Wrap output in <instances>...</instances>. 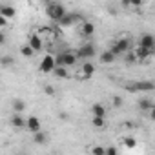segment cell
<instances>
[{
  "mask_svg": "<svg viewBox=\"0 0 155 155\" xmlns=\"http://www.w3.org/2000/svg\"><path fill=\"white\" fill-rule=\"evenodd\" d=\"M66 13H68V11H66L64 4H60V2H49V4L46 6V15H48L53 22H58Z\"/></svg>",
  "mask_w": 155,
  "mask_h": 155,
  "instance_id": "6da1fadb",
  "label": "cell"
},
{
  "mask_svg": "<svg viewBox=\"0 0 155 155\" xmlns=\"http://www.w3.org/2000/svg\"><path fill=\"white\" fill-rule=\"evenodd\" d=\"M77 60V53L75 51H62L55 57V66H62V68H71Z\"/></svg>",
  "mask_w": 155,
  "mask_h": 155,
  "instance_id": "7a4b0ae2",
  "label": "cell"
},
{
  "mask_svg": "<svg viewBox=\"0 0 155 155\" xmlns=\"http://www.w3.org/2000/svg\"><path fill=\"white\" fill-rule=\"evenodd\" d=\"M130 46H131V40L130 38H119V40H115L113 44H111V48H110V51L117 57V55H124V53H128L130 51Z\"/></svg>",
  "mask_w": 155,
  "mask_h": 155,
  "instance_id": "3957f363",
  "label": "cell"
},
{
  "mask_svg": "<svg viewBox=\"0 0 155 155\" xmlns=\"http://www.w3.org/2000/svg\"><path fill=\"white\" fill-rule=\"evenodd\" d=\"M137 48H142V49H150V51H155V37H153L151 33H144V35H140Z\"/></svg>",
  "mask_w": 155,
  "mask_h": 155,
  "instance_id": "277c9868",
  "label": "cell"
},
{
  "mask_svg": "<svg viewBox=\"0 0 155 155\" xmlns=\"http://www.w3.org/2000/svg\"><path fill=\"white\" fill-rule=\"evenodd\" d=\"M95 53H97V49H95L93 44H82L79 48V51H77V58H86V60H90V58L95 57Z\"/></svg>",
  "mask_w": 155,
  "mask_h": 155,
  "instance_id": "5b68a950",
  "label": "cell"
},
{
  "mask_svg": "<svg viewBox=\"0 0 155 155\" xmlns=\"http://www.w3.org/2000/svg\"><path fill=\"white\" fill-rule=\"evenodd\" d=\"M53 69H55V57L46 55V57L40 60V64H38V71H40V73H51Z\"/></svg>",
  "mask_w": 155,
  "mask_h": 155,
  "instance_id": "8992f818",
  "label": "cell"
},
{
  "mask_svg": "<svg viewBox=\"0 0 155 155\" xmlns=\"http://www.w3.org/2000/svg\"><path fill=\"white\" fill-rule=\"evenodd\" d=\"M9 124L15 130H26V117H24V113H13L9 117Z\"/></svg>",
  "mask_w": 155,
  "mask_h": 155,
  "instance_id": "52a82bcc",
  "label": "cell"
},
{
  "mask_svg": "<svg viewBox=\"0 0 155 155\" xmlns=\"http://www.w3.org/2000/svg\"><path fill=\"white\" fill-rule=\"evenodd\" d=\"M26 130H28V131H31V133L40 131V130H42V124H40L38 117H35V115L26 117Z\"/></svg>",
  "mask_w": 155,
  "mask_h": 155,
  "instance_id": "ba28073f",
  "label": "cell"
},
{
  "mask_svg": "<svg viewBox=\"0 0 155 155\" xmlns=\"http://www.w3.org/2000/svg\"><path fill=\"white\" fill-rule=\"evenodd\" d=\"M79 31L82 37H93L95 35V24L90 22V20H82L81 26H79Z\"/></svg>",
  "mask_w": 155,
  "mask_h": 155,
  "instance_id": "9c48e42d",
  "label": "cell"
},
{
  "mask_svg": "<svg viewBox=\"0 0 155 155\" xmlns=\"http://www.w3.org/2000/svg\"><path fill=\"white\" fill-rule=\"evenodd\" d=\"M79 73H81V77H84V79H90V77H93V73H95V64L90 62V60H84Z\"/></svg>",
  "mask_w": 155,
  "mask_h": 155,
  "instance_id": "30bf717a",
  "label": "cell"
},
{
  "mask_svg": "<svg viewBox=\"0 0 155 155\" xmlns=\"http://www.w3.org/2000/svg\"><path fill=\"white\" fill-rule=\"evenodd\" d=\"M42 44H44V40H42V37H40L38 33H33V35L29 37V40H28V46H29L35 53L42 49Z\"/></svg>",
  "mask_w": 155,
  "mask_h": 155,
  "instance_id": "8fae6325",
  "label": "cell"
},
{
  "mask_svg": "<svg viewBox=\"0 0 155 155\" xmlns=\"http://www.w3.org/2000/svg\"><path fill=\"white\" fill-rule=\"evenodd\" d=\"M155 88V84L151 82V81H142V82H133V84H130V90L133 91V90H137V91H151Z\"/></svg>",
  "mask_w": 155,
  "mask_h": 155,
  "instance_id": "7c38bea8",
  "label": "cell"
},
{
  "mask_svg": "<svg viewBox=\"0 0 155 155\" xmlns=\"http://www.w3.org/2000/svg\"><path fill=\"white\" fill-rule=\"evenodd\" d=\"M15 15H17L15 6H11V4H0V17H4L6 20H9V18H13Z\"/></svg>",
  "mask_w": 155,
  "mask_h": 155,
  "instance_id": "4fadbf2b",
  "label": "cell"
},
{
  "mask_svg": "<svg viewBox=\"0 0 155 155\" xmlns=\"http://www.w3.org/2000/svg\"><path fill=\"white\" fill-rule=\"evenodd\" d=\"M91 117H101V119H106V108H104V104H101V102L91 104Z\"/></svg>",
  "mask_w": 155,
  "mask_h": 155,
  "instance_id": "5bb4252c",
  "label": "cell"
},
{
  "mask_svg": "<svg viewBox=\"0 0 155 155\" xmlns=\"http://www.w3.org/2000/svg\"><path fill=\"white\" fill-rule=\"evenodd\" d=\"M153 53H155V51H150V49H142V48H135V51H133V55H135L137 62H140V60H146V58H150V57H151Z\"/></svg>",
  "mask_w": 155,
  "mask_h": 155,
  "instance_id": "9a60e30c",
  "label": "cell"
},
{
  "mask_svg": "<svg viewBox=\"0 0 155 155\" xmlns=\"http://www.w3.org/2000/svg\"><path fill=\"white\" fill-rule=\"evenodd\" d=\"M51 73H53V77H57V79H69L68 68H62V66H55V69Z\"/></svg>",
  "mask_w": 155,
  "mask_h": 155,
  "instance_id": "2e32d148",
  "label": "cell"
},
{
  "mask_svg": "<svg viewBox=\"0 0 155 155\" xmlns=\"http://www.w3.org/2000/svg\"><path fill=\"white\" fill-rule=\"evenodd\" d=\"M75 20H77V17H75V15L66 13V15H64L57 24H58V26H62V28H66V26H73V24H75Z\"/></svg>",
  "mask_w": 155,
  "mask_h": 155,
  "instance_id": "e0dca14e",
  "label": "cell"
},
{
  "mask_svg": "<svg viewBox=\"0 0 155 155\" xmlns=\"http://www.w3.org/2000/svg\"><path fill=\"white\" fill-rule=\"evenodd\" d=\"M99 60H101L102 64H113V62H115V55H113L110 49H106V51H102V53H101Z\"/></svg>",
  "mask_w": 155,
  "mask_h": 155,
  "instance_id": "ac0fdd59",
  "label": "cell"
},
{
  "mask_svg": "<svg viewBox=\"0 0 155 155\" xmlns=\"http://www.w3.org/2000/svg\"><path fill=\"white\" fill-rule=\"evenodd\" d=\"M33 140H35V142H37L38 146H44V144L48 142V133L40 130V131H37V133H33Z\"/></svg>",
  "mask_w": 155,
  "mask_h": 155,
  "instance_id": "d6986e66",
  "label": "cell"
},
{
  "mask_svg": "<svg viewBox=\"0 0 155 155\" xmlns=\"http://www.w3.org/2000/svg\"><path fill=\"white\" fill-rule=\"evenodd\" d=\"M11 106H13V111H15V113H24V111H26V102H24L22 99H15V101L11 102Z\"/></svg>",
  "mask_w": 155,
  "mask_h": 155,
  "instance_id": "ffe728a7",
  "label": "cell"
},
{
  "mask_svg": "<svg viewBox=\"0 0 155 155\" xmlns=\"http://www.w3.org/2000/svg\"><path fill=\"white\" fill-rule=\"evenodd\" d=\"M139 108L142 111H153V101L151 99H140L139 101Z\"/></svg>",
  "mask_w": 155,
  "mask_h": 155,
  "instance_id": "44dd1931",
  "label": "cell"
},
{
  "mask_svg": "<svg viewBox=\"0 0 155 155\" xmlns=\"http://www.w3.org/2000/svg\"><path fill=\"white\" fill-rule=\"evenodd\" d=\"M13 64H15V58H13L11 55L0 57V66H2V68H9V66H13Z\"/></svg>",
  "mask_w": 155,
  "mask_h": 155,
  "instance_id": "7402d4cb",
  "label": "cell"
},
{
  "mask_svg": "<svg viewBox=\"0 0 155 155\" xmlns=\"http://www.w3.org/2000/svg\"><path fill=\"white\" fill-rule=\"evenodd\" d=\"M20 55H22V57H26V58H31V57L35 55V51H33L28 44H24V46H20Z\"/></svg>",
  "mask_w": 155,
  "mask_h": 155,
  "instance_id": "603a6c76",
  "label": "cell"
},
{
  "mask_svg": "<svg viewBox=\"0 0 155 155\" xmlns=\"http://www.w3.org/2000/svg\"><path fill=\"white\" fill-rule=\"evenodd\" d=\"M104 153H106V146H101V144L91 146V155H104Z\"/></svg>",
  "mask_w": 155,
  "mask_h": 155,
  "instance_id": "cb8c5ba5",
  "label": "cell"
},
{
  "mask_svg": "<svg viewBox=\"0 0 155 155\" xmlns=\"http://www.w3.org/2000/svg\"><path fill=\"white\" fill-rule=\"evenodd\" d=\"M91 124H93L95 128H104L106 119H101V117H91Z\"/></svg>",
  "mask_w": 155,
  "mask_h": 155,
  "instance_id": "d4e9b609",
  "label": "cell"
},
{
  "mask_svg": "<svg viewBox=\"0 0 155 155\" xmlns=\"http://www.w3.org/2000/svg\"><path fill=\"white\" fill-rule=\"evenodd\" d=\"M124 57H126L124 60H126L128 64H133V62H137V58H135V55H133L131 51H128V53H124Z\"/></svg>",
  "mask_w": 155,
  "mask_h": 155,
  "instance_id": "484cf974",
  "label": "cell"
},
{
  "mask_svg": "<svg viewBox=\"0 0 155 155\" xmlns=\"http://www.w3.org/2000/svg\"><path fill=\"white\" fill-rule=\"evenodd\" d=\"M124 144H126L128 148H133V146L137 144V140H135L133 137H124Z\"/></svg>",
  "mask_w": 155,
  "mask_h": 155,
  "instance_id": "4316f807",
  "label": "cell"
},
{
  "mask_svg": "<svg viewBox=\"0 0 155 155\" xmlns=\"http://www.w3.org/2000/svg\"><path fill=\"white\" fill-rule=\"evenodd\" d=\"M111 104H113L115 108H120V106H122V99L115 95V97H111Z\"/></svg>",
  "mask_w": 155,
  "mask_h": 155,
  "instance_id": "83f0119b",
  "label": "cell"
},
{
  "mask_svg": "<svg viewBox=\"0 0 155 155\" xmlns=\"http://www.w3.org/2000/svg\"><path fill=\"white\" fill-rule=\"evenodd\" d=\"M104 155H119V151H117L115 146H106V153Z\"/></svg>",
  "mask_w": 155,
  "mask_h": 155,
  "instance_id": "f1b7e54d",
  "label": "cell"
},
{
  "mask_svg": "<svg viewBox=\"0 0 155 155\" xmlns=\"http://www.w3.org/2000/svg\"><path fill=\"white\" fill-rule=\"evenodd\" d=\"M6 40H8L6 33H4V31H0V46H4V44H6Z\"/></svg>",
  "mask_w": 155,
  "mask_h": 155,
  "instance_id": "f546056e",
  "label": "cell"
},
{
  "mask_svg": "<svg viewBox=\"0 0 155 155\" xmlns=\"http://www.w3.org/2000/svg\"><path fill=\"white\" fill-rule=\"evenodd\" d=\"M44 91H46L48 95H55V90H53L51 86H44Z\"/></svg>",
  "mask_w": 155,
  "mask_h": 155,
  "instance_id": "4dcf8cb0",
  "label": "cell"
},
{
  "mask_svg": "<svg viewBox=\"0 0 155 155\" xmlns=\"http://www.w3.org/2000/svg\"><path fill=\"white\" fill-rule=\"evenodd\" d=\"M6 26H8V20L4 17H0V28H6Z\"/></svg>",
  "mask_w": 155,
  "mask_h": 155,
  "instance_id": "1f68e13d",
  "label": "cell"
},
{
  "mask_svg": "<svg viewBox=\"0 0 155 155\" xmlns=\"http://www.w3.org/2000/svg\"><path fill=\"white\" fill-rule=\"evenodd\" d=\"M15 155H28V153H24V151H18V153H15Z\"/></svg>",
  "mask_w": 155,
  "mask_h": 155,
  "instance_id": "d6a6232c",
  "label": "cell"
}]
</instances>
